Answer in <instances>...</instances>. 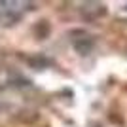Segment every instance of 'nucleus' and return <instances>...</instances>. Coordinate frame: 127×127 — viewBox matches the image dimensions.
I'll return each instance as SVG.
<instances>
[{
  "mask_svg": "<svg viewBox=\"0 0 127 127\" xmlns=\"http://www.w3.org/2000/svg\"><path fill=\"white\" fill-rule=\"evenodd\" d=\"M23 2H0V25L11 27L23 17Z\"/></svg>",
  "mask_w": 127,
  "mask_h": 127,
  "instance_id": "f257e3e1",
  "label": "nucleus"
},
{
  "mask_svg": "<svg viewBox=\"0 0 127 127\" xmlns=\"http://www.w3.org/2000/svg\"><path fill=\"white\" fill-rule=\"evenodd\" d=\"M106 13L104 4H99V2H87V4L82 6V15L85 19H97Z\"/></svg>",
  "mask_w": 127,
  "mask_h": 127,
  "instance_id": "f03ea898",
  "label": "nucleus"
}]
</instances>
